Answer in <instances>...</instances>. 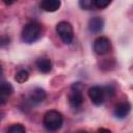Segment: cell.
Returning a JSON list of instances; mask_svg holds the SVG:
<instances>
[{
    "label": "cell",
    "mask_w": 133,
    "mask_h": 133,
    "mask_svg": "<svg viewBox=\"0 0 133 133\" xmlns=\"http://www.w3.org/2000/svg\"><path fill=\"white\" fill-rule=\"evenodd\" d=\"M4 1V3L6 4V5H11V4H14L17 0H3Z\"/></svg>",
    "instance_id": "e0dca14e"
},
{
    "label": "cell",
    "mask_w": 133,
    "mask_h": 133,
    "mask_svg": "<svg viewBox=\"0 0 133 133\" xmlns=\"http://www.w3.org/2000/svg\"><path fill=\"white\" fill-rule=\"evenodd\" d=\"M104 27V20L100 17H94L88 22V30L91 33H99Z\"/></svg>",
    "instance_id": "30bf717a"
},
{
    "label": "cell",
    "mask_w": 133,
    "mask_h": 133,
    "mask_svg": "<svg viewBox=\"0 0 133 133\" xmlns=\"http://www.w3.org/2000/svg\"><path fill=\"white\" fill-rule=\"evenodd\" d=\"M110 50V42L105 36H100L94 42V51L99 55H105Z\"/></svg>",
    "instance_id": "8992f818"
},
{
    "label": "cell",
    "mask_w": 133,
    "mask_h": 133,
    "mask_svg": "<svg viewBox=\"0 0 133 133\" xmlns=\"http://www.w3.org/2000/svg\"><path fill=\"white\" fill-rule=\"evenodd\" d=\"M14 91V87L11 86V84L9 82H5L3 81L0 85V103L1 105H4L5 102L7 101L8 97L12 94Z\"/></svg>",
    "instance_id": "9c48e42d"
},
{
    "label": "cell",
    "mask_w": 133,
    "mask_h": 133,
    "mask_svg": "<svg viewBox=\"0 0 133 133\" xmlns=\"http://www.w3.org/2000/svg\"><path fill=\"white\" fill-rule=\"evenodd\" d=\"M88 97L89 99L91 100V102L95 104V105H102L105 101L107 97V92H106V87L104 86H98V85H95V86H91L89 89H88Z\"/></svg>",
    "instance_id": "277c9868"
},
{
    "label": "cell",
    "mask_w": 133,
    "mask_h": 133,
    "mask_svg": "<svg viewBox=\"0 0 133 133\" xmlns=\"http://www.w3.org/2000/svg\"><path fill=\"white\" fill-rule=\"evenodd\" d=\"M47 95H46V91L41 88V87H36L34 88L30 95H29V102L32 104V105H37L39 103H42L45 99H46Z\"/></svg>",
    "instance_id": "ba28073f"
},
{
    "label": "cell",
    "mask_w": 133,
    "mask_h": 133,
    "mask_svg": "<svg viewBox=\"0 0 133 133\" xmlns=\"http://www.w3.org/2000/svg\"><path fill=\"white\" fill-rule=\"evenodd\" d=\"M81 87L82 85L80 84V82H76L72 85V89L69 94V103L74 108L80 107L83 103V96L81 92Z\"/></svg>",
    "instance_id": "5b68a950"
},
{
    "label": "cell",
    "mask_w": 133,
    "mask_h": 133,
    "mask_svg": "<svg viewBox=\"0 0 133 133\" xmlns=\"http://www.w3.org/2000/svg\"><path fill=\"white\" fill-rule=\"evenodd\" d=\"M56 32L58 33L61 41L69 45L73 42L74 38V31L72 25L66 21H61L56 25Z\"/></svg>",
    "instance_id": "3957f363"
},
{
    "label": "cell",
    "mask_w": 133,
    "mask_h": 133,
    "mask_svg": "<svg viewBox=\"0 0 133 133\" xmlns=\"http://www.w3.org/2000/svg\"><path fill=\"white\" fill-rule=\"evenodd\" d=\"M42 35V26L38 22H30L22 30L21 38L26 44H32L36 42Z\"/></svg>",
    "instance_id": "6da1fadb"
},
{
    "label": "cell",
    "mask_w": 133,
    "mask_h": 133,
    "mask_svg": "<svg viewBox=\"0 0 133 133\" xmlns=\"http://www.w3.org/2000/svg\"><path fill=\"white\" fill-rule=\"evenodd\" d=\"M7 132H9V133H25L26 132V129L21 124H15V125L10 126L7 129Z\"/></svg>",
    "instance_id": "5bb4252c"
},
{
    "label": "cell",
    "mask_w": 133,
    "mask_h": 133,
    "mask_svg": "<svg viewBox=\"0 0 133 133\" xmlns=\"http://www.w3.org/2000/svg\"><path fill=\"white\" fill-rule=\"evenodd\" d=\"M44 126L49 131H57L61 128L63 123V117L57 110H49L44 115Z\"/></svg>",
    "instance_id": "7a4b0ae2"
},
{
    "label": "cell",
    "mask_w": 133,
    "mask_h": 133,
    "mask_svg": "<svg viewBox=\"0 0 133 133\" xmlns=\"http://www.w3.org/2000/svg\"><path fill=\"white\" fill-rule=\"evenodd\" d=\"M79 4L82 9H91L96 7L94 0H79Z\"/></svg>",
    "instance_id": "9a60e30c"
},
{
    "label": "cell",
    "mask_w": 133,
    "mask_h": 133,
    "mask_svg": "<svg viewBox=\"0 0 133 133\" xmlns=\"http://www.w3.org/2000/svg\"><path fill=\"white\" fill-rule=\"evenodd\" d=\"M94 2L97 8H105L112 2V0H94Z\"/></svg>",
    "instance_id": "2e32d148"
},
{
    "label": "cell",
    "mask_w": 133,
    "mask_h": 133,
    "mask_svg": "<svg viewBox=\"0 0 133 133\" xmlns=\"http://www.w3.org/2000/svg\"><path fill=\"white\" fill-rule=\"evenodd\" d=\"M131 111V104L128 102H119L114 107V115L117 118H125Z\"/></svg>",
    "instance_id": "52a82bcc"
},
{
    "label": "cell",
    "mask_w": 133,
    "mask_h": 133,
    "mask_svg": "<svg viewBox=\"0 0 133 133\" xmlns=\"http://www.w3.org/2000/svg\"><path fill=\"white\" fill-rule=\"evenodd\" d=\"M36 66L42 73H49L52 70V62L47 58H39L36 60Z\"/></svg>",
    "instance_id": "7c38bea8"
},
{
    "label": "cell",
    "mask_w": 133,
    "mask_h": 133,
    "mask_svg": "<svg viewBox=\"0 0 133 133\" xmlns=\"http://www.w3.org/2000/svg\"><path fill=\"white\" fill-rule=\"evenodd\" d=\"M61 5L60 0H42L41 7L48 12H54L56 11Z\"/></svg>",
    "instance_id": "8fae6325"
},
{
    "label": "cell",
    "mask_w": 133,
    "mask_h": 133,
    "mask_svg": "<svg viewBox=\"0 0 133 133\" xmlns=\"http://www.w3.org/2000/svg\"><path fill=\"white\" fill-rule=\"evenodd\" d=\"M28 78H29V73L26 70H20L15 76V80L18 83H24L28 80Z\"/></svg>",
    "instance_id": "4fadbf2b"
}]
</instances>
